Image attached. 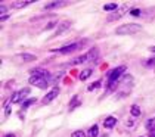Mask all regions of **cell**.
I'll return each instance as SVG.
<instances>
[{
    "instance_id": "cell-26",
    "label": "cell",
    "mask_w": 155,
    "mask_h": 137,
    "mask_svg": "<svg viewBox=\"0 0 155 137\" xmlns=\"http://www.w3.org/2000/svg\"><path fill=\"white\" fill-rule=\"evenodd\" d=\"M154 63H155V59H149V61H148L145 65H146V66H152Z\"/></svg>"
},
{
    "instance_id": "cell-1",
    "label": "cell",
    "mask_w": 155,
    "mask_h": 137,
    "mask_svg": "<svg viewBox=\"0 0 155 137\" xmlns=\"http://www.w3.org/2000/svg\"><path fill=\"white\" fill-rule=\"evenodd\" d=\"M126 70H127V68H126L124 65H121V66L114 68V70L108 74V88H109V87H112V86L115 84V81H117V80L126 72Z\"/></svg>"
},
{
    "instance_id": "cell-18",
    "label": "cell",
    "mask_w": 155,
    "mask_h": 137,
    "mask_svg": "<svg viewBox=\"0 0 155 137\" xmlns=\"http://www.w3.org/2000/svg\"><path fill=\"white\" fill-rule=\"evenodd\" d=\"M90 74H92V70H86V71H83V72L80 74V80H81V81H86Z\"/></svg>"
},
{
    "instance_id": "cell-29",
    "label": "cell",
    "mask_w": 155,
    "mask_h": 137,
    "mask_svg": "<svg viewBox=\"0 0 155 137\" xmlns=\"http://www.w3.org/2000/svg\"><path fill=\"white\" fill-rule=\"evenodd\" d=\"M8 18H9V16H8V15H3V16H2V18H0V19H2V21H6V19H8Z\"/></svg>"
},
{
    "instance_id": "cell-23",
    "label": "cell",
    "mask_w": 155,
    "mask_h": 137,
    "mask_svg": "<svg viewBox=\"0 0 155 137\" xmlns=\"http://www.w3.org/2000/svg\"><path fill=\"white\" fill-rule=\"evenodd\" d=\"M130 13H131V16H139L142 12H140V9H131Z\"/></svg>"
},
{
    "instance_id": "cell-16",
    "label": "cell",
    "mask_w": 155,
    "mask_h": 137,
    "mask_svg": "<svg viewBox=\"0 0 155 137\" xmlns=\"http://www.w3.org/2000/svg\"><path fill=\"white\" fill-rule=\"evenodd\" d=\"M103 9H105V10H117V9H118V5H117V3H106V5L103 6Z\"/></svg>"
},
{
    "instance_id": "cell-27",
    "label": "cell",
    "mask_w": 155,
    "mask_h": 137,
    "mask_svg": "<svg viewBox=\"0 0 155 137\" xmlns=\"http://www.w3.org/2000/svg\"><path fill=\"white\" fill-rule=\"evenodd\" d=\"M149 137H155V128L149 131Z\"/></svg>"
},
{
    "instance_id": "cell-30",
    "label": "cell",
    "mask_w": 155,
    "mask_h": 137,
    "mask_svg": "<svg viewBox=\"0 0 155 137\" xmlns=\"http://www.w3.org/2000/svg\"><path fill=\"white\" fill-rule=\"evenodd\" d=\"M149 50H151V52H154V53H155V46H152V47H151V49H149Z\"/></svg>"
},
{
    "instance_id": "cell-17",
    "label": "cell",
    "mask_w": 155,
    "mask_h": 137,
    "mask_svg": "<svg viewBox=\"0 0 155 137\" xmlns=\"http://www.w3.org/2000/svg\"><path fill=\"white\" fill-rule=\"evenodd\" d=\"M146 130L148 131H151V130H154L155 128V118H151V120H148V122H146Z\"/></svg>"
},
{
    "instance_id": "cell-13",
    "label": "cell",
    "mask_w": 155,
    "mask_h": 137,
    "mask_svg": "<svg viewBox=\"0 0 155 137\" xmlns=\"http://www.w3.org/2000/svg\"><path fill=\"white\" fill-rule=\"evenodd\" d=\"M65 3L64 2H50V3H47L46 6H44V9H55V8H59V6H64Z\"/></svg>"
},
{
    "instance_id": "cell-9",
    "label": "cell",
    "mask_w": 155,
    "mask_h": 137,
    "mask_svg": "<svg viewBox=\"0 0 155 137\" xmlns=\"http://www.w3.org/2000/svg\"><path fill=\"white\" fill-rule=\"evenodd\" d=\"M115 124H117V120H115L114 117H108V118L103 121V125H105L106 128H112Z\"/></svg>"
},
{
    "instance_id": "cell-15",
    "label": "cell",
    "mask_w": 155,
    "mask_h": 137,
    "mask_svg": "<svg viewBox=\"0 0 155 137\" xmlns=\"http://www.w3.org/2000/svg\"><path fill=\"white\" fill-rule=\"evenodd\" d=\"M21 58L24 59L25 62H31V61H36V56H34V55H28V53H21Z\"/></svg>"
},
{
    "instance_id": "cell-21",
    "label": "cell",
    "mask_w": 155,
    "mask_h": 137,
    "mask_svg": "<svg viewBox=\"0 0 155 137\" xmlns=\"http://www.w3.org/2000/svg\"><path fill=\"white\" fill-rule=\"evenodd\" d=\"M71 137H86V133L81 131V130H78V131H74V133L71 134Z\"/></svg>"
},
{
    "instance_id": "cell-28",
    "label": "cell",
    "mask_w": 155,
    "mask_h": 137,
    "mask_svg": "<svg viewBox=\"0 0 155 137\" xmlns=\"http://www.w3.org/2000/svg\"><path fill=\"white\" fill-rule=\"evenodd\" d=\"M3 12H6V6H3V5H2V8H0V13L3 15Z\"/></svg>"
},
{
    "instance_id": "cell-8",
    "label": "cell",
    "mask_w": 155,
    "mask_h": 137,
    "mask_svg": "<svg viewBox=\"0 0 155 137\" xmlns=\"http://www.w3.org/2000/svg\"><path fill=\"white\" fill-rule=\"evenodd\" d=\"M31 75H38V77H43V78H46V80L50 77L49 72L44 71V70H33V71H31Z\"/></svg>"
},
{
    "instance_id": "cell-24",
    "label": "cell",
    "mask_w": 155,
    "mask_h": 137,
    "mask_svg": "<svg viewBox=\"0 0 155 137\" xmlns=\"http://www.w3.org/2000/svg\"><path fill=\"white\" fill-rule=\"evenodd\" d=\"M28 3H31V2H18V3H15L13 6H15V8H22V6H25V5H28Z\"/></svg>"
},
{
    "instance_id": "cell-7",
    "label": "cell",
    "mask_w": 155,
    "mask_h": 137,
    "mask_svg": "<svg viewBox=\"0 0 155 137\" xmlns=\"http://www.w3.org/2000/svg\"><path fill=\"white\" fill-rule=\"evenodd\" d=\"M126 10H127V6H121V8H118L112 15H109V18H108V21H117L118 18H121L124 13H126Z\"/></svg>"
},
{
    "instance_id": "cell-11",
    "label": "cell",
    "mask_w": 155,
    "mask_h": 137,
    "mask_svg": "<svg viewBox=\"0 0 155 137\" xmlns=\"http://www.w3.org/2000/svg\"><path fill=\"white\" fill-rule=\"evenodd\" d=\"M70 25H71V21H65V22H62V24L59 25V30L56 31V35H59L61 33H64V31H65L66 28H68Z\"/></svg>"
},
{
    "instance_id": "cell-22",
    "label": "cell",
    "mask_w": 155,
    "mask_h": 137,
    "mask_svg": "<svg viewBox=\"0 0 155 137\" xmlns=\"http://www.w3.org/2000/svg\"><path fill=\"white\" fill-rule=\"evenodd\" d=\"M36 102V99H28L27 102H24V103H22V108H28L31 103H34Z\"/></svg>"
},
{
    "instance_id": "cell-31",
    "label": "cell",
    "mask_w": 155,
    "mask_h": 137,
    "mask_svg": "<svg viewBox=\"0 0 155 137\" xmlns=\"http://www.w3.org/2000/svg\"><path fill=\"white\" fill-rule=\"evenodd\" d=\"M5 137H15V134H6Z\"/></svg>"
},
{
    "instance_id": "cell-10",
    "label": "cell",
    "mask_w": 155,
    "mask_h": 137,
    "mask_svg": "<svg viewBox=\"0 0 155 137\" xmlns=\"http://www.w3.org/2000/svg\"><path fill=\"white\" fill-rule=\"evenodd\" d=\"M86 61H89V56H87V53H86V55H83V56H78V58H75L74 61H71V62H70V65H78V63H83V62H86Z\"/></svg>"
},
{
    "instance_id": "cell-2",
    "label": "cell",
    "mask_w": 155,
    "mask_h": 137,
    "mask_svg": "<svg viewBox=\"0 0 155 137\" xmlns=\"http://www.w3.org/2000/svg\"><path fill=\"white\" fill-rule=\"evenodd\" d=\"M140 30H142V27H140L139 24H124V25L118 27V28L115 30V33L124 35V34H135V33H138V31H140Z\"/></svg>"
},
{
    "instance_id": "cell-14",
    "label": "cell",
    "mask_w": 155,
    "mask_h": 137,
    "mask_svg": "<svg viewBox=\"0 0 155 137\" xmlns=\"http://www.w3.org/2000/svg\"><path fill=\"white\" fill-rule=\"evenodd\" d=\"M130 113L133 117H139L140 115V108L138 106V105H133L131 108H130Z\"/></svg>"
},
{
    "instance_id": "cell-3",
    "label": "cell",
    "mask_w": 155,
    "mask_h": 137,
    "mask_svg": "<svg viewBox=\"0 0 155 137\" xmlns=\"http://www.w3.org/2000/svg\"><path fill=\"white\" fill-rule=\"evenodd\" d=\"M83 46V43H71V44H68V46H64V47H61V49H55V50H52V52H58V53H73V52H75L77 49H80Z\"/></svg>"
},
{
    "instance_id": "cell-19",
    "label": "cell",
    "mask_w": 155,
    "mask_h": 137,
    "mask_svg": "<svg viewBox=\"0 0 155 137\" xmlns=\"http://www.w3.org/2000/svg\"><path fill=\"white\" fill-rule=\"evenodd\" d=\"M98 53H99V52H98V49H96V47H93L90 52L87 53V56H89V59H95V58L98 56Z\"/></svg>"
},
{
    "instance_id": "cell-20",
    "label": "cell",
    "mask_w": 155,
    "mask_h": 137,
    "mask_svg": "<svg viewBox=\"0 0 155 137\" xmlns=\"http://www.w3.org/2000/svg\"><path fill=\"white\" fill-rule=\"evenodd\" d=\"M99 87H101V81H95L93 84L89 86V88H87V90H89V91H93L95 88H99Z\"/></svg>"
},
{
    "instance_id": "cell-4",
    "label": "cell",
    "mask_w": 155,
    "mask_h": 137,
    "mask_svg": "<svg viewBox=\"0 0 155 137\" xmlns=\"http://www.w3.org/2000/svg\"><path fill=\"white\" fill-rule=\"evenodd\" d=\"M30 84L37 86L40 88H46L47 87V80L43 78V77H38V75H31L30 77Z\"/></svg>"
},
{
    "instance_id": "cell-12",
    "label": "cell",
    "mask_w": 155,
    "mask_h": 137,
    "mask_svg": "<svg viewBox=\"0 0 155 137\" xmlns=\"http://www.w3.org/2000/svg\"><path fill=\"white\" fill-rule=\"evenodd\" d=\"M98 134H99V127L98 125H92L90 128H89V133H87L89 137H96Z\"/></svg>"
},
{
    "instance_id": "cell-5",
    "label": "cell",
    "mask_w": 155,
    "mask_h": 137,
    "mask_svg": "<svg viewBox=\"0 0 155 137\" xmlns=\"http://www.w3.org/2000/svg\"><path fill=\"white\" fill-rule=\"evenodd\" d=\"M30 91H31V88H22L21 91H18V93H15V95L12 96L10 102H12V103H16V102L24 100V99H25V97L30 95Z\"/></svg>"
},
{
    "instance_id": "cell-25",
    "label": "cell",
    "mask_w": 155,
    "mask_h": 137,
    "mask_svg": "<svg viewBox=\"0 0 155 137\" xmlns=\"http://www.w3.org/2000/svg\"><path fill=\"white\" fill-rule=\"evenodd\" d=\"M55 24H56V22H55V21H52V22H49V24L46 25V28H44V30H52V28L55 27Z\"/></svg>"
},
{
    "instance_id": "cell-6",
    "label": "cell",
    "mask_w": 155,
    "mask_h": 137,
    "mask_svg": "<svg viewBox=\"0 0 155 137\" xmlns=\"http://www.w3.org/2000/svg\"><path fill=\"white\" fill-rule=\"evenodd\" d=\"M58 95H59V88H58V87L52 88V90L49 91V93H47L46 96L43 97V103H44V105H47V103H49L50 100H53V99H55V97H56Z\"/></svg>"
}]
</instances>
